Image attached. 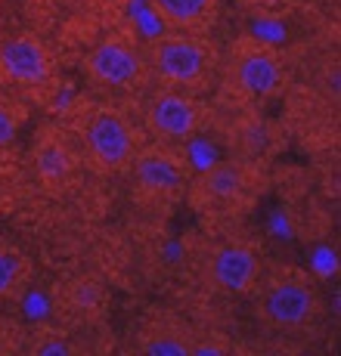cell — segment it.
I'll use <instances>...</instances> for the list:
<instances>
[{
	"label": "cell",
	"instance_id": "ba28073f",
	"mask_svg": "<svg viewBox=\"0 0 341 356\" xmlns=\"http://www.w3.org/2000/svg\"><path fill=\"white\" fill-rule=\"evenodd\" d=\"M84 74L100 90H134L146 84V56L131 34H102L84 56Z\"/></svg>",
	"mask_w": 341,
	"mask_h": 356
},
{
	"label": "cell",
	"instance_id": "9c48e42d",
	"mask_svg": "<svg viewBox=\"0 0 341 356\" xmlns=\"http://www.w3.org/2000/svg\"><path fill=\"white\" fill-rule=\"evenodd\" d=\"M127 174L134 177V193L143 202H155V204H168L177 198L187 195V183H189V164L183 161L180 149L170 143H149L140 146L136 155L131 159Z\"/></svg>",
	"mask_w": 341,
	"mask_h": 356
},
{
	"label": "cell",
	"instance_id": "52a82bcc",
	"mask_svg": "<svg viewBox=\"0 0 341 356\" xmlns=\"http://www.w3.org/2000/svg\"><path fill=\"white\" fill-rule=\"evenodd\" d=\"M208 106L193 90L159 84L143 102V127L159 143H170V146H183V143L196 140L208 127Z\"/></svg>",
	"mask_w": 341,
	"mask_h": 356
},
{
	"label": "cell",
	"instance_id": "5bb4252c",
	"mask_svg": "<svg viewBox=\"0 0 341 356\" xmlns=\"http://www.w3.org/2000/svg\"><path fill=\"white\" fill-rule=\"evenodd\" d=\"M59 304L63 313L72 316L74 323H97L109 307V291L97 276H72L59 289Z\"/></svg>",
	"mask_w": 341,
	"mask_h": 356
},
{
	"label": "cell",
	"instance_id": "ac0fdd59",
	"mask_svg": "<svg viewBox=\"0 0 341 356\" xmlns=\"http://www.w3.org/2000/svg\"><path fill=\"white\" fill-rule=\"evenodd\" d=\"M29 350H31L34 356H72L74 350H78V347L68 341V334L53 332V328H40V332L31 338Z\"/></svg>",
	"mask_w": 341,
	"mask_h": 356
},
{
	"label": "cell",
	"instance_id": "8992f818",
	"mask_svg": "<svg viewBox=\"0 0 341 356\" xmlns=\"http://www.w3.org/2000/svg\"><path fill=\"white\" fill-rule=\"evenodd\" d=\"M196 276L208 291L239 298L257 289L261 279V248L245 236L211 238L196 257Z\"/></svg>",
	"mask_w": 341,
	"mask_h": 356
},
{
	"label": "cell",
	"instance_id": "6da1fadb",
	"mask_svg": "<svg viewBox=\"0 0 341 356\" xmlns=\"http://www.w3.org/2000/svg\"><path fill=\"white\" fill-rule=\"evenodd\" d=\"M74 146H78L81 164L90 168L93 174L112 177L127 174L131 159L140 149V136L125 108L112 106V102H90L81 106L72 124Z\"/></svg>",
	"mask_w": 341,
	"mask_h": 356
},
{
	"label": "cell",
	"instance_id": "277c9868",
	"mask_svg": "<svg viewBox=\"0 0 341 356\" xmlns=\"http://www.w3.org/2000/svg\"><path fill=\"white\" fill-rule=\"evenodd\" d=\"M143 56H146L149 78L165 87H180L193 93L205 90L217 78V63H221L214 44L189 31H168L146 40Z\"/></svg>",
	"mask_w": 341,
	"mask_h": 356
},
{
	"label": "cell",
	"instance_id": "8fae6325",
	"mask_svg": "<svg viewBox=\"0 0 341 356\" xmlns=\"http://www.w3.org/2000/svg\"><path fill=\"white\" fill-rule=\"evenodd\" d=\"M81 155L72 130L59 124H44L31 140V174L47 193H59L74 180Z\"/></svg>",
	"mask_w": 341,
	"mask_h": 356
},
{
	"label": "cell",
	"instance_id": "5b68a950",
	"mask_svg": "<svg viewBox=\"0 0 341 356\" xmlns=\"http://www.w3.org/2000/svg\"><path fill=\"white\" fill-rule=\"evenodd\" d=\"M264 180L261 164H248L242 159H227L208 164L205 170L189 177L187 198L199 214L211 217H233L236 211H245L251 198L257 195Z\"/></svg>",
	"mask_w": 341,
	"mask_h": 356
},
{
	"label": "cell",
	"instance_id": "30bf717a",
	"mask_svg": "<svg viewBox=\"0 0 341 356\" xmlns=\"http://www.w3.org/2000/svg\"><path fill=\"white\" fill-rule=\"evenodd\" d=\"M53 78V53L38 34L16 31L0 40V84L40 90Z\"/></svg>",
	"mask_w": 341,
	"mask_h": 356
},
{
	"label": "cell",
	"instance_id": "d6986e66",
	"mask_svg": "<svg viewBox=\"0 0 341 356\" xmlns=\"http://www.w3.org/2000/svg\"><path fill=\"white\" fill-rule=\"evenodd\" d=\"M239 3L248 6V10H283L292 0H239Z\"/></svg>",
	"mask_w": 341,
	"mask_h": 356
},
{
	"label": "cell",
	"instance_id": "2e32d148",
	"mask_svg": "<svg viewBox=\"0 0 341 356\" xmlns=\"http://www.w3.org/2000/svg\"><path fill=\"white\" fill-rule=\"evenodd\" d=\"M29 285V257L0 236V300H13Z\"/></svg>",
	"mask_w": 341,
	"mask_h": 356
},
{
	"label": "cell",
	"instance_id": "7a4b0ae2",
	"mask_svg": "<svg viewBox=\"0 0 341 356\" xmlns=\"http://www.w3.org/2000/svg\"><path fill=\"white\" fill-rule=\"evenodd\" d=\"M217 78L233 106H261L285 87L283 53L261 38H239L217 63Z\"/></svg>",
	"mask_w": 341,
	"mask_h": 356
},
{
	"label": "cell",
	"instance_id": "4fadbf2b",
	"mask_svg": "<svg viewBox=\"0 0 341 356\" xmlns=\"http://www.w3.org/2000/svg\"><path fill=\"white\" fill-rule=\"evenodd\" d=\"M196 328L174 313H152L134 334V350L143 356H189Z\"/></svg>",
	"mask_w": 341,
	"mask_h": 356
},
{
	"label": "cell",
	"instance_id": "3957f363",
	"mask_svg": "<svg viewBox=\"0 0 341 356\" xmlns=\"http://www.w3.org/2000/svg\"><path fill=\"white\" fill-rule=\"evenodd\" d=\"M257 319L273 334H301L317 325L323 313V298L310 273L298 266H279L267 279H257Z\"/></svg>",
	"mask_w": 341,
	"mask_h": 356
},
{
	"label": "cell",
	"instance_id": "7c38bea8",
	"mask_svg": "<svg viewBox=\"0 0 341 356\" xmlns=\"http://www.w3.org/2000/svg\"><path fill=\"white\" fill-rule=\"evenodd\" d=\"M221 130L233 159L264 168L273 159V152H276V143H279L276 127L270 124V118H264L257 112V106H236Z\"/></svg>",
	"mask_w": 341,
	"mask_h": 356
},
{
	"label": "cell",
	"instance_id": "ffe728a7",
	"mask_svg": "<svg viewBox=\"0 0 341 356\" xmlns=\"http://www.w3.org/2000/svg\"><path fill=\"white\" fill-rule=\"evenodd\" d=\"M6 332H10V328H6V323L0 319V353L6 350Z\"/></svg>",
	"mask_w": 341,
	"mask_h": 356
},
{
	"label": "cell",
	"instance_id": "9a60e30c",
	"mask_svg": "<svg viewBox=\"0 0 341 356\" xmlns=\"http://www.w3.org/2000/svg\"><path fill=\"white\" fill-rule=\"evenodd\" d=\"M149 10L165 22L168 31L202 34L214 25L221 0H149Z\"/></svg>",
	"mask_w": 341,
	"mask_h": 356
},
{
	"label": "cell",
	"instance_id": "e0dca14e",
	"mask_svg": "<svg viewBox=\"0 0 341 356\" xmlns=\"http://www.w3.org/2000/svg\"><path fill=\"white\" fill-rule=\"evenodd\" d=\"M22 124H25V108L19 106L6 90H0V155L16 143Z\"/></svg>",
	"mask_w": 341,
	"mask_h": 356
}]
</instances>
